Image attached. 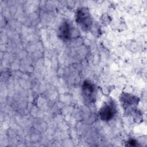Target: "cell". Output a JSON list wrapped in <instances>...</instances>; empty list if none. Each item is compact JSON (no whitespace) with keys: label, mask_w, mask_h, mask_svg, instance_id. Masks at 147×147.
<instances>
[{"label":"cell","mask_w":147,"mask_h":147,"mask_svg":"<svg viewBox=\"0 0 147 147\" xmlns=\"http://www.w3.org/2000/svg\"><path fill=\"white\" fill-rule=\"evenodd\" d=\"M76 21L82 30L84 31L89 30L92 26V17L87 8L82 7L78 10L76 14Z\"/></svg>","instance_id":"1"},{"label":"cell","mask_w":147,"mask_h":147,"mask_svg":"<svg viewBox=\"0 0 147 147\" xmlns=\"http://www.w3.org/2000/svg\"><path fill=\"white\" fill-rule=\"evenodd\" d=\"M124 109L131 107L132 106H136L138 103V99L131 95L128 94H123L121 98Z\"/></svg>","instance_id":"5"},{"label":"cell","mask_w":147,"mask_h":147,"mask_svg":"<svg viewBox=\"0 0 147 147\" xmlns=\"http://www.w3.org/2000/svg\"><path fill=\"white\" fill-rule=\"evenodd\" d=\"M127 146H134L137 145V142L134 140H130L127 142Z\"/></svg>","instance_id":"6"},{"label":"cell","mask_w":147,"mask_h":147,"mask_svg":"<svg viewBox=\"0 0 147 147\" xmlns=\"http://www.w3.org/2000/svg\"><path fill=\"white\" fill-rule=\"evenodd\" d=\"M72 27L68 22H64L59 28V36L63 41H67L72 37Z\"/></svg>","instance_id":"4"},{"label":"cell","mask_w":147,"mask_h":147,"mask_svg":"<svg viewBox=\"0 0 147 147\" xmlns=\"http://www.w3.org/2000/svg\"><path fill=\"white\" fill-rule=\"evenodd\" d=\"M117 111L115 103L113 100H110L105 103L99 110V116L100 119L104 121L111 120L115 115Z\"/></svg>","instance_id":"2"},{"label":"cell","mask_w":147,"mask_h":147,"mask_svg":"<svg viewBox=\"0 0 147 147\" xmlns=\"http://www.w3.org/2000/svg\"><path fill=\"white\" fill-rule=\"evenodd\" d=\"M82 95L86 102L91 103L95 101V87L91 82L89 81L84 82L82 85Z\"/></svg>","instance_id":"3"}]
</instances>
